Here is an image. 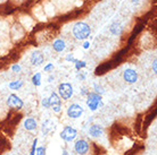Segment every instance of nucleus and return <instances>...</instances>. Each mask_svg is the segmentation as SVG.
Here are the masks:
<instances>
[{"label": "nucleus", "instance_id": "obj_6", "mask_svg": "<svg viewBox=\"0 0 157 155\" xmlns=\"http://www.w3.org/2000/svg\"><path fill=\"white\" fill-rule=\"evenodd\" d=\"M83 108L81 106L80 104H76V103H73L68 106L67 109V116L68 118H71V119H78L83 114Z\"/></svg>", "mask_w": 157, "mask_h": 155}, {"label": "nucleus", "instance_id": "obj_16", "mask_svg": "<svg viewBox=\"0 0 157 155\" xmlns=\"http://www.w3.org/2000/svg\"><path fill=\"white\" fill-rule=\"evenodd\" d=\"M22 86H23V81H14L9 83L8 87L10 89H13V91H17V89H20Z\"/></svg>", "mask_w": 157, "mask_h": 155}, {"label": "nucleus", "instance_id": "obj_21", "mask_svg": "<svg viewBox=\"0 0 157 155\" xmlns=\"http://www.w3.org/2000/svg\"><path fill=\"white\" fill-rule=\"evenodd\" d=\"M36 155H46V147H38L36 148Z\"/></svg>", "mask_w": 157, "mask_h": 155}, {"label": "nucleus", "instance_id": "obj_12", "mask_svg": "<svg viewBox=\"0 0 157 155\" xmlns=\"http://www.w3.org/2000/svg\"><path fill=\"white\" fill-rule=\"evenodd\" d=\"M104 134V128H102L100 124H92L89 128V135L97 138V137H100V136Z\"/></svg>", "mask_w": 157, "mask_h": 155}, {"label": "nucleus", "instance_id": "obj_2", "mask_svg": "<svg viewBox=\"0 0 157 155\" xmlns=\"http://www.w3.org/2000/svg\"><path fill=\"white\" fill-rule=\"evenodd\" d=\"M102 95L94 93V92H89V94L86 95V105L90 109L91 111H96L98 109L99 105H102Z\"/></svg>", "mask_w": 157, "mask_h": 155}, {"label": "nucleus", "instance_id": "obj_25", "mask_svg": "<svg viewBox=\"0 0 157 155\" xmlns=\"http://www.w3.org/2000/svg\"><path fill=\"white\" fill-rule=\"evenodd\" d=\"M80 93H81V95H83V96H86V95L89 94L88 87H86V86H84V87H82V88H81V92H80Z\"/></svg>", "mask_w": 157, "mask_h": 155}, {"label": "nucleus", "instance_id": "obj_19", "mask_svg": "<svg viewBox=\"0 0 157 155\" xmlns=\"http://www.w3.org/2000/svg\"><path fill=\"white\" fill-rule=\"evenodd\" d=\"M94 93L99 94V95H102V94L105 93V89L102 88L100 85H98V84H94Z\"/></svg>", "mask_w": 157, "mask_h": 155}, {"label": "nucleus", "instance_id": "obj_24", "mask_svg": "<svg viewBox=\"0 0 157 155\" xmlns=\"http://www.w3.org/2000/svg\"><path fill=\"white\" fill-rule=\"evenodd\" d=\"M65 60H66V61H70V62H73V63H75V62H76V60H78V59H75L74 57L72 56V54H67V56H66V58H65Z\"/></svg>", "mask_w": 157, "mask_h": 155}, {"label": "nucleus", "instance_id": "obj_10", "mask_svg": "<svg viewBox=\"0 0 157 155\" xmlns=\"http://www.w3.org/2000/svg\"><path fill=\"white\" fill-rule=\"evenodd\" d=\"M123 79L128 84H134L138 81V73L132 68H128L123 73Z\"/></svg>", "mask_w": 157, "mask_h": 155}, {"label": "nucleus", "instance_id": "obj_20", "mask_svg": "<svg viewBox=\"0 0 157 155\" xmlns=\"http://www.w3.org/2000/svg\"><path fill=\"white\" fill-rule=\"evenodd\" d=\"M41 105H42L44 109L50 108V104H49V99H48V97H44V99H42V101H41Z\"/></svg>", "mask_w": 157, "mask_h": 155}, {"label": "nucleus", "instance_id": "obj_4", "mask_svg": "<svg viewBox=\"0 0 157 155\" xmlns=\"http://www.w3.org/2000/svg\"><path fill=\"white\" fill-rule=\"evenodd\" d=\"M76 136H78V130L71 126H66L65 128L60 132V138L64 140V142H72V140H74L76 138Z\"/></svg>", "mask_w": 157, "mask_h": 155}, {"label": "nucleus", "instance_id": "obj_28", "mask_svg": "<svg viewBox=\"0 0 157 155\" xmlns=\"http://www.w3.org/2000/svg\"><path fill=\"white\" fill-rule=\"evenodd\" d=\"M82 47H83V49H84V50H88V49L90 48V42H89V41H86V40H84Z\"/></svg>", "mask_w": 157, "mask_h": 155}, {"label": "nucleus", "instance_id": "obj_11", "mask_svg": "<svg viewBox=\"0 0 157 155\" xmlns=\"http://www.w3.org/2000/svg\"><path fill=\"white\" fill-rule=\"evenodd\" d=\"M55 124H54V122L50 120H46L42 124V132L44 136L47 135H50V134H52V132H55Z\"/></svg>", "mask_w": 157, "mask_h": 155}, {"label": "nucleus", "instance_id": "obj_9", "mask_svg": "<svg viewBox=\"0 0 157 155\" xmlns=\"http://www.w3.org/2000/svg\"><path fill=\"white\" fill-rule=\"evenodd\" d=\"M43 61H44V56H43V53L41 51L36 50L32 52L31 57H30V62H31L32 66H36V67L41 66L43 63Z\"/></svg>", "mask_w": 157, "mask_h": 155}, {"label": "nucleus", "instance_id": "obj_17", "mask_svg": "<svg viewBox=\"0 0 157 155\" xmlns=\"http://www.w3.org/2000/svg\"><path fill=\"white\" fill-rule=\"evenodd\" d=\"M32 84L34 86H40L41 85V73H36L32 77Z\"/></svg>", "mask_w": 157, "mask_h": 155}, {"label": "nucleus", "instance_id": "obj_8", "mask_svg": "<svg viewBox=\"0 0 157 155\" xmlns=\"http://www.w3.org/2000/svg\"><path fill=\"white\" fill-rule=\"evenodd\" d=\"M74 151L78 155H84L89 152V143L86 139H78L74 144Z\"/></svg>", "mask_w": 157, "mask_h": 155}, {"label": "nucleus", "instance_id": "obj_29", "mask_svg": "<svg viewBox=\"0 0 157 155\" xmlns=\"http://www.w3.org/2000/svg\"><path fill=\"white\" fill-rule=\"evenodd\" d=\"M78 79H81V81H84V79H86V75L78 74Z\"/></svg>", "mask_w": 157, "mask_h": 155}, {"label": "nucleus", "instance_id": "obj_13", "mask_svg": "<svg viewBox=\"0 0 157 155\" xmlns=\"http://www.w3.org/2000/svg\"><path fill=\"white\" fill-rule=\"evenodd\" d=\"M24 128L26 129L28 132H33V130H36V127H38V124H36V120L34 118H26L25 120H24Z\"/></svg>", "mask_w": 157, "mask_h": 155}, {"label": "nucleus", "instance_id": "obj_31", "mask_svg": "<svg viewBox=\"0 0 157 155\" xmlns=\"http://www.w3.org/2000/svg\"><path fill=\"white\" fill-rule=\"evenodd\" d=\"M63 155H67V151H64L63 152Z\"/></svg>", "mask_w": 157, "mask_h": 155}, {"label": "nucleus", "instance_id": "obj_30", "mask_svg": "<svg viewBox=\"0 0 157 155\" xmlns=\"http://www.w3.org/2000/svg\"><path fill=\"white\" fill-rule=\"evenodd\" d=\"M54 79H55V77H54V76H52V75H50V76H49V77H48V81H49V83H51V81H54Z\"/></svg>", "mask_w": 157, "mask_h": 155}, {"label": "nucleus", "instance_id": "obj_3", "mask_svg": "<svg viewBox=\"0 0 157 155\" xmlns=\"http://www.w3.org/2000/svg\"><path fill=\"white\" fill-rule=\"evenodd\" d=\"M74 93L73 91V86L70 83H62L58 85V95L60 99H63L65 101L70 100Z\"/></svg>", "mask_w": 157, "mask_h": 155}, {"label": "nucleus", "instance_id": "obj_23", "mask_svg": "<svg viewBox=\"0 0 157 155\" xmlns=\"http://www.w3.org/2000/svg\"><path fill=\"white\" fill-rule=\"evenodd\" d=\"M43 70H44L46 73H50L51 70H54V63H47V65L44 66V68H43Z\"/></svg>", "mask_w": 157, "mask_h": 155}, {"label": "nucleus", "instance_id": "obj_15", "mask_svg": "<svg viewBox=\"0 0 157 155\" xmlns=\"http://www.w3.org/2000/svg\"><path fill=\"white\" fill-rule=\"evenodd\" d=\"M109 31L113 35H120L122 33V31H123V27H122L121 24L116 22V23H113L110 25Z\"/></svg>", "mask_w": 157, "mask_h": 155}, {"label": "nucleus", "instance_id": "obj_14", "mask_svg": "<svg viewBox=\"0 0 157 155\" xmlns=\"http://www.w3.org/2000/svg\"><path fill=\"white\" fill-rule=\"evenodd\" d=\"M52 49H54L56 52H63V51L66 49V43H65L64 40L57 39L52 43Z\"/></svg>", "mask_w": 157, "mask_h": 155}, {"label": "nucleus", "instance_id": "obj_27", "mask_svg": "<svg viewBox=\"0 0 157 155\" xmlns=\"http://www.w3.org/2000/svg\"><path fill=\"white\" fill-rule=\"evenodd\" d=\"M12 70L14 71V73H20V71H21V66H20V65H14V66L12 67Z\"/></svg>", "mask_w": 157, "mask_h": 155}, {"label": "nucleus", "instance_id": "obj_7", "mask_svg": "<svg viewBox=\"0 0 157 155\" xmlns=\"http://www.w3.org/2000/svg\"><path fill=\"white\" fill-rule=\"evenodd\" d=\"M7 105L10 109L20 110V109L23 108L24 102H23V100H21V97L17 96L16 94H10L7 99Z\"/></svg>", "mask_w": 157, "mask_h": 155}, {"label": "nucleus", "instance_id": "obj_5", "mask_svg": "<svg viewBox=\"0 0 157 155\" xmlns=\"http://www.w3.org/2000/svg\"><path fill=\"white\" fill-rule=\"evenodd\" d=\"M48 99H49V104H50V108L52 109V111L55 113L60 112L62 111V99L59 97L58 94L52 92Z\"/></svg>", "mask_w": 157, "mask_h": 155}, {"label": "nucleus", "instance_id": "obj_26", "mask_svg": "<svg viewBox=\"0 0 157 155\" xmlns=\"http://www.w3.org/2000/svg\"><path fill=\"white\" fill-rule=\"evenodd\" d=\"M151 68H153L154 73L156 74V73H157V60H156V59H154V61L151 62Z\"/></svg>", "mask_w": 157, "mask_h": 155}, {"label": "nucleus", "instance_id": "obj_18", "mask_svg": "<svg viewBox=\"0 0 157 155\" xmlns=\"http://www.w3.org/2000/svg\"><path fill=\"white\" fill-rule=\"evenodd\" d=\"M86 61H83V60H76V62H75V69L78 70V71H80V70L86 68Z\"/></svg>", "mask_w": 157, "mask_h": 155}, {"label": "nucleus", "instance_id": "obj_22", "mask_svg": "<svg viewBox=\"0 0 157 155\" xmlns=\"http://www.w3.org/2000/svg\"><path fill=\"white\" fill-rule=\"evenodd\" d=\"M36 144H38V138H36V139L33 140V143H32V148H31V153H30V155H36Z\"/></svg>", "mask_w": 157, "mask_h": 155}, {"label": "nucleus", "instance_id": "obj_1", "mask_svg": "<svg viewBox=\"0 0 157 155\" xmlns=\"http://www.w3.org/2000/svg\"><path fill=\"white\" fill-rule=\"evenodd\" d=\"M73 36L78 41H84L91 34V27L86 22H76L72 27Z\"/></svg>", "mask_w": 157, "mask_h": 155}]
</instances>
